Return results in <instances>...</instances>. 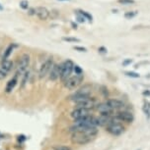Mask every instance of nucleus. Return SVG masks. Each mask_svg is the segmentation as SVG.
<instances>
[{
    "label": "nucleus",
    "mask_w": 150,
    "mask_h": 150,
    "mask_svg": "<svg viewBox=\"0 0 150 150\" xmlns=\"http://www.w3.org/2000/svg\"><path fill=\"white\" fill-rule=\"evenodd\" d=\"M118 2L121 4H126V5H128V4H133L134 3V0H118Z\"/></svg>",
    "instance_id": "obj_26"
},
{
    "label": "nucleus",
    "mask_w": 150,
    "mask_h": 150,
    "mask_svg": "<svg viewBox=\"0 0 150 150\" xmlns=\"http://www.w3.org/2000/svg\"><path fill=\"white\" fill-rule=\"evenodd\" d=\"M143 112H144V114L147 115V118L150 119V102H149V101L144 100Z\"/></svg>",
    "instance_id": "obj_18"
},
{
    "label": "nucleus",
    "mask_w": 150,
    "mask_h": 150,
    "mask_svg": "<svg viewBox=\"0 0 150 150\" xmlns=\"http://www.w3.org/2000/svg\"><path fill=\"white\" fill-rule=\"evenodd\" d=\"M89 115H91V110L86 109V108H79V107H77L75 110H73L71 113V117L74 119V120L79 118L86 117V116H89Z\"/></svg>",
    "instance_id": "obj_10"
},
{
    "label": "nucleus",
    "mask_w": 150,
    "mask_h": 150,
    "mask_svg": "<svg viewBox=\"0 0 150 150\" xmlns=\"http://www.w3.org/2000/svg\"><path fill=\"white\" fill-rule=\"evenodd\" d=\"M124 74H126V76H127V77L134 78V79H137V78H139V74H137V73H134V72H126V73H124Z\"/></svg>",
    "instance_id": "obj_22"
},
{
    "label": "nucleus",
    "mask_w": 150,
    "mask_h": 150,
    "mask_svg": "<svg viewBox=\"0 0 150 150\" xmlns=\"http://www.w3.org/2000/svg\"><path fill=\"white\" fill-rule=\"evenodd\" d=\"M72 132V142L76 144H86L90 142L98 134L97 127H88L75 124L70 128Z\"/></svg>",
    "instance_id": "obj_1"
},
{
    "label": "nucleus",
    "mask_w": 150,
    "mask_h": 150,
    "mask_svg": "<svg viewBox=\"0 0 150 150\" xmlns=\"http://www.w3.org/2000/svg\"><path fill=\"white\" fill-rule=\"evenodd\" d=\"M116 117H117L118 120H121V122H126V123H132L134 120L133 114L129 111H121L118 113Z\"/></svg>",
    "instance_id": "obj_11"
},
{
    "label": "nucleus",
    "mask_w": 150,
    "mask_h": 150,
    "mask_svg": "<svg viewBox=\"0 0 150 150\" xmlns=\"http://www.w3.org/2000/svg\"><path fill=\"white\" fill-rule=\"evenodd\" d=\"M16 46H17V45H16L15 43L10 44L9 46H8V47L6 48V50L4 51L3 55H2V59H1V60H2V61H6V60H8V59H9V57H10V55L12 54V52L14 51V49H15V47H16Z\"/></svg>",
    "instance_id": "obj_17"
},
{
    "label": "nucleus",
    "mask_w": 150,
    "mask_h": 150,
    "mask_svg": "<svg viewBox=\"0 0 150 150\" xmlns=\"http://www.w3.org/2000/svg\"><path fill=\"white\" fill-rule=\"evenodd\" d=\"M72 27H73V29H77V26H76V25L74 24V23H72Z\"/></svg>",
    "instance_id": "obj_34"
},
{
    "label": "nucleus",
    "mask_w": 150,
    "mask_h": 150,
    "mask_svg": "<svg viewBox=\"0 0 150 150\" xmlns=\"http://www.w3.org/2000/svg\"><path fill=\"white\" fill-rule=\"evenodd\" d=\"M26 139H27V137H25V135H23V134L19 135V137H18V140L20 141V142H23V141H25Z\"/></svg>",
    "instance_id": "obj_32"
},
{
    "label": "nucleus",
    "mask_w": 150,
    "mask_h": 150,
    "mask_svg": "<svg viewBox=\"0 0 150 150\" xmlns=\"http://www.w3.org/2000/svg\"><path fill=\"white\" fill-rule=\"evenodd\" d=\"M73 71L75 72V75H81V74H83V71L79 66L77 65H74V68H73Z\"/></svg>",
    "instance_id": "obj_25"
},
{
    "label": "nucleus",
    "mask_w": 150,
    "mask_h": 150,
    "mask_svg": "<svg viewBox=\"0 0 150 150\" xmlns=\"http://www.w3.org/2000/svg\"><path fill=\"white\" fill-rule=\"evenodd\" d=\"M30 66V55L29 54H23L20 58V60L17 65V71L16 76H23L27 72L28 68Z\"/></svg>",
    "instance_id": "obj_5"
},
{
    "label": "nucleus",
    "mask_w": 150,
    "mask_h": 150,
    "mask_svg": "<svg viewBox=\"0 0 150 150\" xmlns=\"http://www.w3.org/2000/svg\"><path fill=\"white\" fill-rule=\"evenodd\" d=\"M64 41H67V42H79L80 39L76 38H62Z\"/></svg>",
    "instance_id": "obj_24"
},
{
    "label": "nucleus",
    "mask_w": 150,
    "mask_h": 150,
    "mask_svg": "<svg viewBox=\"0 0 150 150\" xmlns=\"http://www.w3.org/2000/svg\"><path fill=\"white\" fill-rule=\"evenodd\" d=\"M83 81H84L83 74H81V75H75L74 77H69L64 81V86H65L67 89L73 90L75 88H77Z\"/></svg>",
    "instance_id": "obj_6"
},
{
    "label": "nucleus",
    "mask_w": 150,
    "mask_h": 150,
    "mask_svg": "<svg viewBox=\"0 0 150 150\" xmlns=\"http://www.w3.org/2000/svg\"><path fill=\"white\" fill-rule=\"evenodd\" d=\"M55 150H72L70 147L68 146H63V145H61V146H56L55 147Z\"/></svg>",
    "instance_id": "obj_27"
},
{
    "label": "nucleus",
    "mask_w": 150,
    "mask_h": 150,
    "mask_svg": "<svg viewBox=\"0 0 150 150\" xmlns=\"http://www.w3.org/2000/svg\"><path fill=\"white\" fill-rule=\"evenodd\" d=\"M106 103L114 110L121 109L123 107V103L121 102V101L118 100V99H108V100L106 101Z\"/></svg>",
    "instance_id": "obj_15"
},
{
    "label": "nucleus",
    "mask_w": 150,
    "mask_h": 150,
    "mask_svg": "<svg viewBox=\"0 0 150 150\" xmlns=\"http://www.w3.org/2000/svg\"><path fill=\"white\" fill-rule=\"evenodd\" d=\"M73 68H74V63L71 60H66L61 64V72H60V81L64 83L73 72Z\"/></svg>",
    "instance_id": "obj_4"
},
{
    "label": "nucleus",
    "mask_w": 150,
    "mask_h": 150,
    "mask_svg": "<svg viewBox=\"0 0 150 150\" xmlns=\"http://www.w3.org/2000/svg\"><path fill=\"white\" fill-rule=\"evenodd\" d=\"M131 63H132V59H126V60H124L123 62V66L126 67V66H128V65H131Z\"/></svg>",
    "instance_id": "obj_30"
},
{
    "label": "nucleus",
    "mask_w": 150,
    "mask_h": 150,
    "mask_svg": "<svg viewBox=\"0 0 150 150\" xmlns=\"http://www.w3.org/2000/svg\"><path fill=\"white\" fill-rule=\"evenodd\" d=\"M78 13H80L82 16L84 17L85 19L86 20H88V21H90V22H92V20H93V18H92V16L90 15L89 13H87V12H85V11H82V10H78L77 11Z\"/></svg>",
    "instance_id": "obj_19"
},
{
    "label": "nucleus",
    "mask_w": 150,
    "mask_h": 150,
    "mask_svg": "<svg viewBox=\"0 0 150 150\" xmlns=\"http://www.w3.org/2000/svg\"><path fill=\"white\" fill-rule=\"evenodd\" d=\"M20 7L23 10H28L29 9V2H28L27 0H22V1L20 2Z\"/></svg>",
    "instance_id": "obj_20"
},
{
    "label": "nucleus",
    "mask_w": 150,
    "mask_h": 150,
    "mask_svg": "<svg viewBox=\"0 0 150 150\" xmlns=\"http://www.w3.org/2000/svg\"><path fill=\"white\" fill-rule=\"evenodd\" d=\"M121 120H118L117 117L112 118L110 123L107 125V131L110 132L112 135L118 137V135L123 134L124 132V127L121 123Z\"/></svg>",
    "instance_id": "obj_3"
},
{
    "label": "nucleus",
    "mask_w": 150,
    "mask_h": 150,
    "mask_svg": "<svg viewBox=\"0 0 150 150\" xmlns=\"http://www.w3.org/2000/svg\"><path fill=\"white\" fill-rule=\"evenodd\" d=\"M29 10V15L33 16V15H36V8H31V9H28Z\"/></svg>",
    "instance_id": "obj_31"
},
{
    "label": "nucleus",
    "mask_w": 150,
    "mask_h": 150,
    "mask_svg": "<svg viewBox=\"0 0 150 150\" xmlns=\"http://www.w3.org/2000/svg\"><path fill=\"white\" fill-rule=\"evenodd\" d=\"M76 14H77V20H78V22H80V23H84V22H85V20H86V19H85L84 17L82 16L80 13H78L77 11H76Z\"/></svg>",
    "instance_id": "obj_28"
},
{
    "label": "nucleus",
    "mask_w": 150,
    "mask_h": 150,
    "mask_svg": "<svg viewBox=\"0 0 150 150\" xmlns=\"http://www.w3.org/2000/svg\"><path fill=\"white\" fill-rule=\"evenodd\" d=\"M136 14H137L136 11H133V12H126L124 14V17H126V19H131V18H133L134 16H136Z\"/></svg>",
    "instance_id": "obj_23"
},
{
    "label": "nucleus",
    "mask_w": 150,
    "mask_h": 150,
    "mask_svg": "<svg viewBox=\"0 0 150 150\" xmlns=\"http://www.w3.org/2000/svg\"><path fill=\"white\" fill-rule=\"evenodd\" d=\"M91 88H92L91 86L86 84V86H82L81 88H79L74 94H72L70 96L69 99L71 101H73L75 104L81 102V101H83L85 99L90 97V95H91Z\"/></svg>",
    "instance_id": "obj_2"
},
{
    "label": "nucleus",
    "mask_w": 150,
    "mask_h": 150,
    "mask_svg": "<svg viewBox=\"0 0 150 150\" xmlns=\"http://www.w3.org/2000/svg\"><path fill=\"white\" fill-rule=\"evenodd\" d=\"M96 110L100 113V115H105V116H112L115 110L112 109L106 102L105 103H100L96 105Z\"/></svg>",
    "instance_id": "obj_9"
},
{
    "label": "nucleus",
    "mask_w": 150,
    "mask_h": 150,
    "mask_svg": "<svg viewBox=\"0 0 150 150\" xmlns=\"http://www.w3.org/2000/svg\"><path fill=\"white\" fill-rule=\"evenodd\" d=\"M13 69V62L10 60L2 61L0 64V81L4 80Z\"/></svg>",
    "instance_id": "obj_8"
},
{
    "label": "nucleus",
    "mask_w": 150,
    "mask_h": 150,
    "mask_svg": "<svg viewBox=\"0 0 150 150\" xmlns=\"http://www.w3.org/2000/svg\"><path fill=\"white\" fill-rule=\"evenodd\" d=\"M60 72H61V65L53 64L52 69L50 71V80L52 81H55L60 78Z\"/></svg>",
    "instance_id": "obj_12"
},
{
    "label": "nucleus",
    "mask_w": 150,
    "mask_h": 150,
    "mask_svg": "<svg viewBox=\"0 0 150 150\" xmlns=\"http://www.w3.org/2000/svg\"><path fill=\"white\" fill-rule=\"evenodd\" d=\"M50 12L46 7L39 6L36 8V15L38 16V18L39 20H42V21H47V20L50 18Z\"/></svg>",
    "instance_id": "obj_14"
},
{
    "label": "nucleus",
    "mask_w": 150,
    "mask_h": 150,
    "mask_svg": "<svg viewBox=\"0 0 150 150\" xmlns=\"http://www.w3.org/2000/svg\"><path fill=\"white\" fill-rule=\"evenodd\" d=\"M99 51L102 52V53H105V52H107V49L105 47H100L99 48Z\"/></svg>",
    "instance_id": "obj_33"
},
{
    "label": "nucleus",
    "mask_w": 150,
    "mask_h": 150,
    "mask_svg": "<svg viewBox=\"0 0 150 150\" xmlns=\"http://www.w3.org/2000/svg\"><path fill=\"white\" fill-rule=\"evenodd\" d=\"M77 105V107H79V108H86V109H90L91 110L92 108H94V107H96V100L94 98H91V96H90L89 98L85 99V100L81 101V102H79L76 104Z\"/></svg>",
    "instance_id": "obj_13"
},
{
    "label": "nucleus",
    "mask_w": 150,
    "mask_h": 150,
    "mask_svg": "<svg viewBox=\"0 0 150 150\" xmlns=\"http://www.w3.org/2000/svg\"><path fill=\"white\" fill-rule=\"evenodd\" d=\"M17 83H18V76H14V77L11 79V80L8 81L6 84V87H5V91L7 93H10L13 91V89L15 88V86H17Z\"/></svg>",
    "instance_id": "obj_16"
},
{
    "label": "nucleus",
    "mask_w": 150,
    "mask_h": 150,
    "mask_svg": "<svg viewBox=\"0 0 150 150\" xmlns=\"http://www.w3.org/2000/svg\"><path fill=\"white\" fill-rule=\"evenodd\" d=\"M75 50H77V51H80V52H86L87 49L85 47H82V46H74L73 47Z\"/></svg>",
    "instance_id": "obj_29"
},
{
    "label": "nucleus",
    "mask_w": 150,
    "mask_h": 150,
    "mask_svg": "<svg viewBox=\"0 0 150 150\" xmlns=\"http://www.w3.org/2000/svg\"><path fill=\"white\" fill-rule=\"evenodd\" d=\"M138 150H140V149H138Z\"/></svg>",
    "instance_id": "obj_36"
},
{
    "label": "nucleus",
    "mask_w": 150,
    "mask_h": 150,
    "mask_svg": "<svg viewBox=\"0 0 150 150\" xmlns=\"http://www.w3.org/2000/svg\"><path fill=\"white\" fill-rule=\"evenodd\" d=\"M55 64L53 63V60L52 57L47 58L44 63L42 64L41 68H39V78L42 80L44 78H46L47 75L50 74V71L52 69V65Z\"/></svg>",
    "instance_id": "obj_7"
},
{
    "label": "nucleus",
    "mask_w": 150,
    "mask_h": 150,
    "mask_svg": "<svg viewBox=\"0 0 150 150\" xmlns=\"http://www.w3.org/2000/svg\"><path fill=\"white\" fill-rule=\"evenodd\" d=\"M59 1H70V0H59Z\"/></svg>",
    "instance_id": "obj_35"
},
{
    "label": "nucleus",
    "mask_w": 150,
    "mask_h": 150,
    "mask_svg": "<svg viewBox=\"0 0 150 150\" xmlns=\"http://www.w3.org/2000/svg\"><path fill=\"white\" fill-rule=\"evenodd\" d=\"M28 79H29V72H26L23 75V80H22V87H24L25 84L27 83Z\"/></svg>",
    "instance_id": "obj_21"
}]
</instances>
